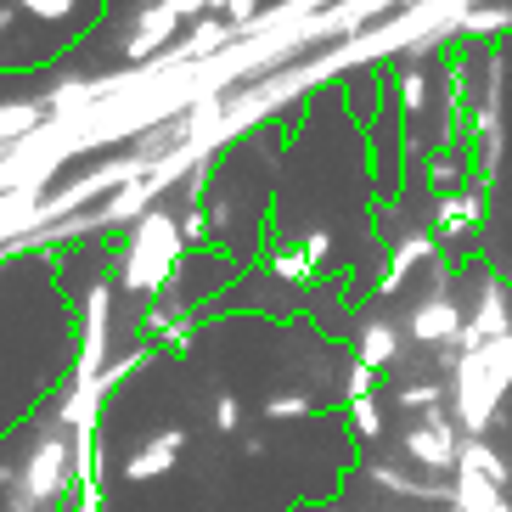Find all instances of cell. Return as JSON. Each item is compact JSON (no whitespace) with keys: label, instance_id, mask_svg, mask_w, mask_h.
<instances>
[{"label":"cell","instance_id":"obj_3","mask_svg":"<svg viewBox=\"0 0 512 512\" xmlns=\"http://www.w3.org/2000/svg\"><path fill=\"white\" fill-rule=\"evenodd\" d=\"M23 124H34V113H23V107H6V113H0V136H12V130H23Z\"/></svg>","mask_w":512,"mask_h":512},{"label":"cell","instance_id":"obj_4","mask_svg":"<svg viewBox=\"0 0 512 512\" xmlns=\"http://www.w3.org/2000/svg\"><path fill=\"white\" fill-rule=\"evenodd\" d=\"M17 6H29V12H46V17H57V12H68L74 0H17Z\"/></svg>","mask_w":512,"mask_h":512},{"label":"cell","instance_id":"obj_2","mask_svg":"<svg viewBox=\"0 0 512 512\" xmlns=\"http://www.w3.org/2000/svg\"><path fill=\"white\" fill-rule=\"evenodd\" d=\"M169 456H175V439H158V445H152V451L141 456V462H130V473H152V467H164Z\"/></svg>","mask_w":512,"mask_h":512},{"label":"cell","instance_id":"obj_1","mask_svg":"<svg viewBox=\"0 0 512 512\" xmlns=\"http://www.w3.org/2000/svg\"><path fill=\"white\" fill-rule=\"evenodd\" d=\"M57 479H62V445H46V451L29 462V496L46 501L51 490H57Z\"/></svg>","mask_w":512,"mask_h":512}]
</instances>
